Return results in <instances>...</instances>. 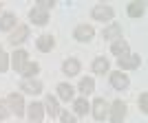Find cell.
I'll list each match as a JSON object with an SVG mask.
<instances>
[{"mask_svg": "<svg viewBox=\"0 0 148 123\" xmlns=\"http://www.w3.org/2000/svg\"><path fill=\"white\" fill-rule=\"evenodd\" d=\"M93 90H95V81H93L91 77H84V79L80 81V92L86 97V95H91Z\"/></svg>", "mask_w": 148, "mask_h": 123, "instance_id": "cell-23", "label": "cell"}, {"mask_svg": "<svg viewBox=\"0 0 148 123\" xmlns=\"http://www.w3.org/2000/svg\"><path fill=\"white\" fill-rule=\"evenodd\" d=\"M53 46H56V40H53L51 35H40L38 37V49L42 51V53H49Z\"/></svg>", "mask_w": 148, "mask_h": 123, "instance_id": "cell-19", "label": "cell"}, {"mask_svg": "<svg viewBox=\"0 0 148 123\" xmlns=\"http://www.w3.org/2000/svg\"><path fill=\"white\" fill-rule=\"evenodd\" d=\"M117 62H119V68H126V70H130V68H137L139 64H142L139 55H133V53H126V55H122Z\"/></svg>", "mask_w": 148, "mask_h": 123, "instance_id": "cell-7", "label": "cell"}, {"mask_svg": "<svg viewBox=\"0 0 148 123\" xmlns=\"http://www.w3.org/2000/svg\"><path fill=\"white\" fill-rule=\"evenodd\" d=\"M111 53H113V55H117V57L126 55V53H128V42H126V40H122V37H119V40H115V42L111 44Z\"/></svg>", "mask_w": 148, "mask_h": 123, "instance_id": "cell-16", "label": "cell"}, {"mask_svg": "<svg viewBox=\"0 0 148 123\" xmlns=\"http://www.w3.org/2000/svg\"><path fill=\"white\" fill-rule=\"evenodd\" d=\"M91 108H93V117L97 119V121H104L108 117V103H106L104 99H95Z\"/></svg>", "mask_w": 148, "mask_h": 123, "instance_id": "cell-5", "label": "cell"}, {"mask_svg": "<svg viewBox=\"0 0 148 123\" xmlns=\"http://www.w3.org/2000/svg\"><path fill=\"white\" fill-rule=\"evenodd\" d=\"M29 123H36V121H29Z\"/></svg>", "mask_w": 148, "mask_h": 123, "instance_id": "cell-31", "label": "cell"}, {"mask_svg": "<svg viewBox=\"0 0 148 123\" xmlns=\"http://www.w3.org/2000/svg\"><path fill=\"white\" fill-rule=\"evenodd\" d=\"M124 117H126V103H124L122 99H117V101L111 105V121L113 123H122Z\"/></svg>", "mask_w": 148, "mask_h": 123, "instance_id": "cell-4", "label": "cell"}, {"mask_svg": "<svg viewBox=\"0 0 148 123\" xmlns=\"http://www.w3.org/2000/svg\"><path fill=\"white\" fill-rule=\"evenodd\" d=\"M62 70H64V75H69V77H75V75L80 73V62L75 59V57H69V59H64V64H62Z\"/></svg>", "mask_w": 148, "mask_h": 123, "instance_id": "cell-12", "label": "cell"}, {"mask_svg": "<svg viewBox=\"0 0 148 123\" xmlns=\"http://www.w3.org/2000/svg\"><path fill=\"white\" fill-rule=\"evenodd\" d=\"M0 51H2V49H0Z\"/></svg>", "mask_w": 148, "mask_h": 123, "instance_id": "cell-32", "label": "cell"}, {"mask_svg": "<svg viewBox=\"0 0 148 123\" xmlns=\"http://www.w3.org/2000/svg\"><path fill=\"white\" fill-rule=\"evenodd\" d=\"M27 114H29V119H31V121L40 123V121H42V117H44V103H36V101H33V103L29 105Z\"/></svg>", "mask_w": 148, "mask_h": 123, "instance_id": "cell-11", "label": "cell"}, {"mask_svg": "<svg viewBox=\"0 0 148 123\" xmlns=\"http://www.w3.org/2000/svg\"><path fill=\"white\" fill-rule=\"evenodd\" d=\"M128 16L130 18H142L144 16V5L142 2H130L128 5Z\"/></svg>", "mask_w": 148, "mask_h": 123, "instance_id": "cell-24", "label": "cell"}, {"mask_svg": "<svg viewBox=\"0 0 148 123\" xmlns=\"http://www.w3.org/2000/svg\"><path fill=\"white\" fill-rule=\"evenodd\" d=\"M102 37H104V40H111V42L119 40V37H122V26H119V24H111V26H106V29L102 31Z\"/></svg>", "mask_w": 148, "mask_h": 123, "instance_id": "cell-13", "label": "cell"}, {"mask_svg": "<svg viewBox=\"0 0 148 123\" xmlns=\"http://www.w3.org/2000/svg\"><path fill=\"white\" fill-rule=\"evenodd\" d=\"M88 108H91V103L86 101V97H80V99H75L73 101V110H75V114H86L88 112Z\"/></svg>", "mask_w": 148, "mask_h": 123, "instance_id": "cell-20", "label": "cell"}, {"mask_svg": "<svg viewBox=\"0 0 148 123\" xmlns=\"http://www.w3.org/2000/svg\"><path fill=\"white\" fill-rule=\"evenodd\" d=\"M38 2H40V9H44V11H47V9H51V7H53V0H38Z\"/></svg>", "mask_w": 148, "mask_h": 123, "instance_id": "cell-29", "label": "cell"}, {"mask_svg": "<svg viewBox=\"0 0 148 123\" xmlns=\"http://www.w3.org/2000/svg\"><path fill=\"white\" fill-rule=\"evenodd\" d=\"M44 112L51 114V119L60 114V108H58V99L56 97H51V95H49V97L44 99Z\"/></svg>", "mask_w": 148, "mask_h": 123, "instance_id": "cell-15", "label": "cell"}, {"mask_svg": "<svg viewBox=\"0 0 148 123\" xmlns=\"http://www.w3.org/2000/svg\"><path fill=\"white\" fill-rule=\"evenodd\" d=\"M20 90L29 92V95H40V92H42V81L40 79H22Z\"/></svg>", "mask_w": 148, "mask_h": 123, "instance_id": "cell-6", "label": "cell"}, {"mask_svg": "<svg viewBox=\"0 0 148 123\" xmlns=\"http://www.w3.org/2000/svg\"><path fill=\"white\" fill-rule=\"evenodd\" d=\"M91 16H93V20H99V22H104V20H113L115 11H113V7H108V5H97V7H93Z\"/></svg>", "mask_w": 148, "mask_h": 123, "instance_id": "cell-2", "label": "cell"}, {"mask_svg": "<svg viewBox=\"0 0 148 123\" xmlns=\"http://www.w3.org/2000/svg\"><path fill=\"white\" fill-rule=\"evenodd\" d=\"M139 110H142V112H148V95H146V92H142V95H139Z\"/></svg>", "mask_w": 148, "mask_h": 123, "instance_id": "cell-26", "label": "cell"}, {"mask_svg": "<svg viewBox=\"0 0 148 123\" xmlns=\"http://www.w3.org/2000/svg\"><path fill=\"white\" fill-rule=\"evenodd\" d=\"M29 18H31V22H33V24L42 26V24H47L49 16H47V11H44V9H40V7H33V9L29 11Z\"/></svg>", "mask_w": 148, "mask_h": 123, "instance_id": "cell-10", "label": "cell"}, {"mask_svg": "<svg viewBox=\"0 0 148 123\" xmlns=\"http://www.w3.org/2000/svg\"><path fill=\"white\" fill-rule=\"evenodd\" d=\"M29 53H27V51H16V53H13V59H11V64H13V68H16V70H22V66H25L27 62H29Z\"/></svg>", "mask_w": 148, "mask_h": 123, "instance_id": "cell-17", "label": "cell"}, {"mask_svg": "<svg viewBox=\"0 0 148 123\" xmlns=\"http://www.w3.org/2000/svg\"><path fill=\"white\" fill-rule=\"evenodd\" d=\"M7 68H9V57H7V53L0 51V73H7Z\"/></svg>", "mask_w": 148, "mask_h": 123, "instance_id": "cell-25", "label": "cell"}, {"mask_svg": "<svg viewBox=\"0 0 148 123\" xmlns=\"http://www.w3.org/2000/svg\"><path fill=\"white\" fill-rule=\"evenodd\" d=\"M9 105H7V101H0V119H7L9 114H11V110H7Z\"/></svg>", "mask_w": 148, "mask_h": 123, "instance_id": "cell-27", "label": "cell"}, {"mask_svg": "<svg viewBox=\"0 0 148 123\" xmlns=\"http://www.w3.org/2000/svg\"><path fill=\"white\" fill-rule=\"evenodd\" d=\"M106 70H108V59H106V57H97V59L93 62V73L104 75Z\"/></svg>", "mask_w": 148, "mask_h": 123, "instance_id": "cell-22", "label": "cell"}, {"mask_svg": "<svg viewBox=\"0 0 148 123\" xmlns=\"http://www.w3.org/2000/svg\"><path fill=\"white\" fill-rule=\"evenodd\" d=\"M111 86L115 88V90H124V88H128V77H126V73H111Z\"/></svg>", "mask_w": 148, "mask_h": 123, "instance_id": "cell-9", "label": "cell"}, {"mask_svg": "<svg viewBox=\"0 0 148 123\" xmlns=\"http://www.w3.org/2000/svg\"><path fill=\"white\" fill-rule=\"evenodd\" d=\"M7 105L11 108V112L16 117H22V114H25V99H22V95H18V92H11V95L7 97Z\"/></svg>", "mask_w": 148, "mask_h": 123, "instance_id": "cell-1", "label": "cell"}, {"mask_svg": "<svg viewBox=\"0 0 148 123\" xmlns=\"http://www.w3.org/2000/svg\"><path fill=\"white\" fill-rule=\"evenodd\" d=\"M27 37H29V26H27V24H20L18 29H16V31L11 33L9 42H11L13 46H16V44H22V42L27 40Z\"/></svg>", "mask_w": 148, "mask_h": 123, "instance_id": "cell-8", "label": "cell"}, {"mask_svg": "<svg viewBox=\"0 0 148 123\" xmlns=\"http://www.w3.org/2000/svg\"><path fill=\"white\" fill-rule=\"evenodd\" d=\"M93 35H95V31H93L91 24H80L73 31V37L77 42H88V40H93Z\"/></svg>", "mask_w": 148, "mask_h": 123, "instance_id": "cell-3", "label": "cell"}, {"mask_svg": "<svg viewBox=\"0 0 148 123\" xmlns=\"http://www.w3.org/2000/svg\"><path fill=\"white\" fill-rule=\"evenodd\" d=\"M0 9H2V2H0Z\"/></svg>", "mask_w": 148, "mask_h": 123, "instance_id": "cell-30", "label": "cell"}, {"mask_svg": "<svg viewBox=\"0 0 148 123\" xmlns=\"http://www.w3.org/2000/svg\"><path fill=\"white\" fill-rule=\"evenodd\" d=\"M38 70H40V64H38V62H27L25 66H22V70H20V75H22L25 79H33L38 75Z\"/></svg>", "mask_w": 148, "mask_h": 123, "instance_id": "cell-14", "label": "cell"}, {"mask_svg": "<svg viewBox=\"0 0 148 123\" xmlns=\"http://www.w3.org/2000/svg\"><path fill=\"white\" fill-rule=\"evenodd\" d=\"M16 26V16L13 13H2V18H0V29L2 31H9Z\"/></svg>", "mask_w": 148, "mask_h": 123, "instance_id": "cell-21", "label": "cell"}, {"mask_svg": "<svg viewBox=\"0 0 148 123\" xmlns=\"http://www.w3.org/2000/svg\"><path fill=\"white\" fill-rule=\"evenodd\" d=\"M60 119H62V123H77L75 117H73V114H69V112H60Z\"/></svg>", "mask_w": 148, "mask_h": 123, "instance_id": "cell-28", "label": "cell"}, {"mask_svg": "<svg viewBox=\"0 0 148 123\" xmlns=\"http://www.w3.org/2000/svg\"><path fill=\"white\" fill-rule=\"evenodd\" d=\"M73 92H75V88L71 86V84H58V97L60 99L71 101V99H73Z\"/></svg>", "mask_w": 148, "mask_h": 123, "instance_id": "cell-18", "label": "cell"}]
</instances>
